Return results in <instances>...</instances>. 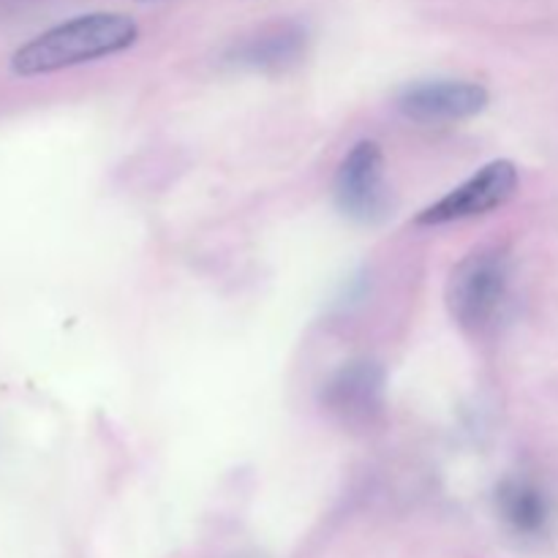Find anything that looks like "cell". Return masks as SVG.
I'll return each mask as SVG.
<instances>
[{"instance_id":"cell-4","label":"cell","mask_w":558,"mask_h":558,"mask_svg":"<svg viewBox=\"0 0 558 558\" xmlns=\"http://www.w3.org/2000/svg\"><path fill=\"white\" fill-rule=\"evenodd\" d=\"M336 205L357 223H379L390 213L385 153L374 140H363L347 153L336 174Z\"/></svg>"},{"instance_id":"cell-5","label":"cell","mask_w":558,"mask_h":558,"mask_svg":"<svg viewBox=\"0 0 558 558\" xmlns=\"http://www.w3.org/2000/svg\"><path fill=\"white\" fill-rule=\"evenodd\" d=\"M396 104L417 123H458L485 112L490 93L472 80H420L403 87Z\"/></svg>"},{"instance_id":"cell-8","label":"cell","mask_w":558,"mask_h":558,"mask_svg":"<svg viewBox=\"0 0 558 558\" xmlns=\"http://www.w3.org/2000/svg\"><path fill=\"white\" fill-rule=\"evenodd\" d=\"M305 44H308V36H305L303 27L294 25V22H283V25L256 33L254 38H245L234 58L251 69L283 71L300 63V58L305 54Z\"/></svg>"},{"instance_id":"cell-6","label":"cell","mask_w":558,"mask_h":558,"mask_svg":"<svg viewBox=\"0 0 558 558\" xmlns=\"http://www.w3.org/2000/svg\"><path fill=\"white\" fill-rule=\"evenodd\" d=\"M322 403L343 425L365 428L385 412V368L374 360L341 365L322 390Z\"/></svg>"},{"instance_id":"cell-1","label":"cell","mask_w":558,"mask_h":558,"mask_svg":"<svg viewBox=\"0 0 558 558\" xmlns=\"http://www.w3.org/2000/svg\"><path fill=\"white\" fill-rule=\"evenodd\" d=\"M140 38V25L120 11H96L65 20L22 44L11 58L16 76H44L71 65L93 63L131 49Z\"/></svg>"},{"instance_id":"cell-7","label":"cell","mask_w":558,"mask_h":558,"mask_svg":"<svg viewBox=\"0 0 558 558\" xmlns=\"http://www.w3.org/2000/svg\"><path fill=\"white\" fill-rule=\"evenodd\" d=\"M496 507L507 526L523 537H539L554 521V505L537 483L510 477L496 488Z\"/></svg>"},{"instance_id":"cell-3","label":"cell","mask_w":558,"mask_h":558,"mask_svg":"<svg viewBox=\"0 0 558 558\" xmlns=\"http://www.w3.org/2000/svg\"><path fill=\"white\" fill-rule=\"evenodd\" d=\"M518 185H521V174H518L515 163L507 161V158H496V161L477 169V174L447 191L434 205L425 207L414 218V223L417 227H441V223L488 216L490 210H499L515 196Z\"/></svg>"},{"instance_id":"cell-2","label":"cell","mask_w":558,"mask_h":558,"mask_svg":"<svg viewBox=\"0 0 558 558\" xmlns=\"http://www.w3.org/2000/svg\"><path fill=\"white\" fill-rule=\"evenodd\" d=\"M510 294V262L499 248H477L452 270L447 305L458 327L483 336L501 316Z\"/></svg>"}]
</instances>
